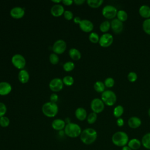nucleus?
Returning <instances> with one entry per match:
<instances>
[{
    "label": "nucleus",
    "mask_w": 150,
    "mask_h": 150,
    "mask_svg": "<svg viewBox=\"0 0 150 150\" xmlns=\"http://www.w3.org/2000/svg\"><path fill=\"white\" fill-rule=\"evenodd\" d=\"M80 139L85 144L90 145L95 142L97 137V131L91 128H87L81 131Z\"/></svg>",
    "instance_id": "nucleus-1"
},
{
    "label": "nucleus",
    "mask_w": 150,
    "mask_h": 150,
    "mask_svg": "<svg viewBox=\"0 0 150 150\" xmlns=\"http://www.w3.org/2000/svg\"><path fill=\"white\" fill-rule=\"evenodd\" d=\"M111 141L113 144L115 145L123 147L128 144L129 141V137L126 132L120 131L115 132L112 135Z\"/></svg>",
    "instance_id": "nucleus-2"
},
{
    "label": "nucleus",
    "mask_w": 150,
    "mask_h": 150,
    "mask_svg": "<svg viewBox=\"0 0 150 150\" xmlns=\"http://www.w3.org/2000/svg\"><path fill=\"white\" fill-rule=\"evenodd\" d=\"M43 114L47 117H55L59 111V107L56 103L48 101L43 104L42 107Z\"/></svg>",
    "instance_id": "nucleus-3"
},
{
    "label": "nucleus",
    "mask_w": 150,
    "mask_h": 150,
    "mask_svg": "<svg viewBox=\"0 0 150 150\" xmlns=\"http://www.w3.org/2000/svg\"><path fill=\"white\" fill-rule=\"evenodd\" d=\"M64 133L69 137L76 138L80 135L81 133V129L77 124L69 122L66 124L64 127Z\"/></svg>",
    "instance_id": "nucleus-4"
},
{
    "label": "nucleus",
    "mask_w": 150,
    "mask_h": 150,
    "mask_svg": "<svg viewBox=\"0 0 150 150\" xmlns=\"http://www.w3.org/2000/svg\"><path fill=\"white\" fill-rule=\"evenodd\" d=\"M101 99L104 104L108 106H112L117 101V96L115 93L111 90H105L101 93Z\"/></svg>",
    "instance_id": "nucleus-5"
},
{
    "label": "nucleus",
    "mask_w": 150,
    "mask_h": 150,
    "mask_svg": "<svg viewBox=\"0 0 150 150\" xmlns=\"http://www.w3.org/2000/svg\"><path fill=\"white\" fill-rule=\"evenodd\" d=\"M117 8L111 5H107L103 7L102 9V15L106 19H114L117 14Z\"/></svg>",
    "instance_id": "nucleus-6"
},
{
    "label": "nucleus",
    "mask_w": 150,
    "mask_h": 150,
    "mask_svg": "<svg viewBox=\"0 0 150 150\" xmlns=\"http://www.w3.org/2000/svg\"><path fill=\"white\" fill-rule=\"evenodd\" d=\"M12 64L17 69L22 70L26 66V59L21 54H15L11 59Z\"/></svg>",
    "instance_id": "nucleus-7"
},
{
    "label": "nucleus",
    "mask_w": 150,
    "mask_h": 150,
    "mask_svg": "<svg viewBox=\"0 0 150 150\" xmlns=\"http://www.w3.org/2000/svg\"><path fill=\"white\" fill-rule=\"evenodd\" d=\"M104 103L101 98H94L91 101L90 107L93 112L98 114L104 110Z\"/></svg>",
    "instance_id": "nucleus-8"
},
{
    "label": "nucleus",
    "mask_w": 150,
    "mask_h": 150,
    "mask_svg": "<svg viewBox=\"0 0 150 150\" xmlns=\"http://www.w3.org/2000/svg\"><path fill=\"white\" fill-rule=\"evenodd\" d=\"M66 43L64 40L58 39L54 42L52 49L53 53L57 54H60L63 53L65 52L66 49Z\"/></svg>",
    "instance_id": "nucleus-9"
},
{
    "label": "nucleus",
    "mask_w": 150,
    "mask_h": 150,
    "mask_svg": "<svg viewBox=\"0 0 150 150\" xmlns=\"http://www.w3.org/2000/svg\"><path fill=\"white\" fill-rule=\"evenodd\" d=\"M114 41L113 36L111 34L108 33H103L99 39L98 43L103 47H108L110 46Z\"/></svg>",
    "instance_id": "nucleus-10"
},
{
    "label": "nucleus",
    "mask_w": 150,
    "mask_h": 150,
    "mask_svg": "<svg viewBox=\"0 0 150 150\" xmlns=\"http://www.w3.org/2000/svg\"><path fill=\"white\" fill-rule=\"evenodd\" d=\"M63 82L62 79L60 78L56 77L52 79L49 84V87L50 89L54 92H58L60 91L63 87Z\"/></svg>",
    "instance_id": "nucleus-11"
},
{
    "label": "nucleus",
    "mask_w": 150,
    "mask_h": 150,
    "mask_svg": "<svg viewBox=\"0 0 150 150\" xmlns=\"http://www.w3.org/2000/svg\"><path fill=\"white\" fill-rule=\"evenodd\" d=\"M111 29L112 32L115 34H120L123 30L124 25L123 22L119 21L117 18L113 19L111 22Z\"/></svg>",
    "instance_id": "nucleus-12"
},
{
    "label": "nucleus",
    "mask_w": 150,
    "mask_h": 150,
    "mask_svg": "<svg viewBox=\"0 0 150 150\" xmlns=\"http://www.w3.org/2000/svg\"><path fill=\"white\" fill-rule=\"evenodd\" d=\"M79 25L80 29L87 33L91 32L94 28V25L93 22L90 20L86 19H82Z\"/></svg>",
    "instance_id": "nucleus-13"
},
{
    "label": "nucleus",
    "mask_w": 150,
    "mask_h": 150,
    "mask_svg": "<svg viewBox=\"0 0 150 150\" xmlns=\"http://www.w3.org/2000/svg\"><path fill=\"white\" fill-rule=\"evenodd\" d=\"M25 13V9L21 6H15L10 11V15L14 19H21Z\"/></svg>",
    "instance_id": "nucleus-14"
},
{
    "label": "nucleus",
    "mask_w": 150,
    "mask_h": 150,
    "mask_svg": "<svg viewBox=\"0 0 150 150\" xmlns=\"http://www.w3.org/2000/svg\"><path fill=\"white\" fill-rule=\"evenodd\" d=\"M64 11L65 10L63 6L60 4H54L50 9L51 14L55 17L60 16L61 15H63Z\"/></svg>",
    "instance_id": "nucleus-15"
},
{
    "label": "nucleus",
    "mask_w": 150,
    "mask_h": 150,
    "mask_svg": "<svg viewBox=\"0 0 150 150\" xmlns=\"http://www.w3.org/2000/svg\"><path fill=\"white\" fill-rule=\"evenodd\" d=\"M12 91V86L6 81L0 82V96H6Z\"/></svg>",
    "instance_id": "nucleus-16"
},
{
    "label": "nucleus",
    "mask_w": 150,
    "mask_h": 150,
    "mask_svg": "<svg viewBox=\"0 0 150 150\" xmlns=\"http://www.w3.org/2000/svg\"><path fill=\"white\" fill-rule=\"evenodd\" d=\"M141 120L136 116L131 117L128 120V125L132 129L138 128L141 126Z\"/></svg>",
    "instance_id": "nucleus-17"
},
{
    "label": "nucleus",
    "mask_w": 150,
    "mask_h": 150,
    "mask_svg": "<svg viewBox=\"0 0 150 150\" xmlns=\"http://www.w3.org/2000/svg\"><path fill=\"white\" fill-rule=\"evenodd\" d=\"M65 126H66L65 121L60 118L55 119L52 122V127L55 130L61 131L63 128H64Z\"/></svg>",
    "instance_id": "nucleus-18"
},
{
    "label": "nucleus",
    "mask_w": 150,
    "mask_h": 150,
    "mask_svg": "<svg viewBox=\"0 0 150 150\" xmlns=\"http://www.w3.org/2000/svg\"><path fill=\"white\" fill-rule=\"evenodd\" d=\"M139 15L146 19L150 18V6L147 5H142L139 8Z\"/></svg>",
    "instance_id": "nucleus-19"
},
{
    "label": "nucleus",
    "mask_w": 150,
    "mask_h": 150,
    "mask_svg": "<svg viewBox=\"0 0 150 150\" xmlns=\"http://www.w3.org/2000/svg\"><path fill=\"white\" fill-rule=\"evenodd\" d=\"M75 116L80 121H84L87 118V113L84 108L79 107L75 111Z\"/></svg>",
    "instance_id": "nucleus-20"
},
{
    "label": "nucleus",
    "mask_w": 150,
    "mask_h": 150,
    "mask_svg": "<svg viewBox=\"0 0 150 150\" xmlns=\"http://www.w3.org/2000/svg\"><path fill=\"white\" fill-rule=\"evenodd\" d=\"M18 77L19 81L22 83H26L29 80V74L25 69L20 70Z\"/></svg>",
    "instance_id": "nucleus-21"
},
{
    "label": "nucleus",
    "mask_w": 150,
    "mask_h": 150,
    "mask_svg": "<svg viewBox=\"0 0 150 150\" xmlns=\"http://www.w3.org/2000/svg\"><path fill=\"white\" fill-rule=\"evenodd\" d=\"M141 145V141L137 138H132L131 140H129L127 144L132 150H137L139 149Z\"/></svg>",
    "instance_id": "nucleus-22"
},
{
    "label": "nucleus",
    "mask_w": 150,
    "mask_h": 150,
    "mask_svg": "<svg viewBox=\"0 0 150 150\" xmlns=\"http://www.w3.org/2000/svg\"><path fill=\"white\" fill-rule=\"evenodd\" d=\"M69 56L73 60H79L81 57L80 52L76 48H71L69 50Z\"/></svg>",
    "instance_id": "nucleus-23"
},
{
    "label": "nucleus",
    "mask_w": 150,
    "mask_h": 150,
    "mask_svg": "<svg viewBox=\"0 0 150 150\" xmlns=\"http://www.w3.org/2000/svg\"><path fill=\"white\" fill-rule=\"evenodd\" d=\"M141 144L144 148L150 150V132L144 135L141 139Z\"/></svg>",
    "instance_id": "nucleus-24"
},
{
    "label": "nucleus",
    "mask_w": 150,
    "mask_h": 150,
    "mask_svg": "<svg viewBox=\"0 0 150 150\" xmlns=\"http://www.w3.org/2000/svg\"><path fill=\"white\" fill-rule=\"evenodd\" d=\"M100 30L101 32L105 33L111 28V23L108 21H104L102 22L100 25Z\"/></svg>",
    "instance_id": "nucleus-25"
},
{
    "label": "nucleus",
    "mask_w": 150,
    "mask_h": 150,
    "mask_svg": "<svg viewBox=\"0 0 150 150\" xmlns=\"http://www.w3.org/2000/svg\"><path fill=\"white\" fill-rule=\"evenodd\" d=\"M87 5L93 8H97L100 7L104 2L103 0H87Z\"/></svg>",
    "instance_id": "nucleus-26"
},
{
    "label": "nucleus",
    "mask_w": 150,
    "mask_h": 150,
    "mask_svg": "<svg viewBox=\"0 0 150 150\" xmlns=\"http://www.w3.org/2000/svg\"><path fill=\"white\" fill-rule=\"evenodd\" d=\"M124 108L121 105H117L113 110V115L115 117L118 118H120L121 116L124 113Z\"/></svg>",
    "instance_id": "nucleus-27"
},
{
    "label": "nucleus",
    "mask_w": 150,
    "mask_h": 150,
    "mask_svg": "<svg viewBox=\"0 0 150 150\" xmlns=\"http://www.w3.org/2000/svg\"><path fill=\"white\" fill-rule=\"evenodd\" d=\"M105 86L104 83L101 81H97L94 84V88L98 93H102L105 91Z\"/></svg>",
    "instance_id": "nucleus-28"
},
{
    "label": "nucleus",
    "mask_w": 150,
    "mask_h": 150,
    "mask_svg": "<svg viewBox=\"0 0 150 150\" xmlns=\"http://www.w3.org/2000/svg\"><path fill=\"white\" fill-rule=\"evenodd\" d=\"M117 19L119 21L123 22H125L127 20L128 14H127V12L125 11L124 10H119L117 12Z\"/></svg>",
    "instance_id": "nucleus-29"
},
{
    "label": "nucleus",
    "mask_w": 150,
    "mask_h": 150,
    "mask_svg": "<svg viewBox=\"0 0 150 150\" xmlns=\"http://www.w3.org/2000/svg\"><path fill=\"white\" fill-rule=\"evenodd\" d=\"M142 29L145 33L150 35V18L146 19L143 21Z\"/></svg>",
    "instance_id": "nucleus-30"
},
{
    "label": "nucleus",
    "mask_w": 150,
    "mask_h": 150,
    "mask_svg": "<svg viewBox=\"0 0 150 150\" xmlns=\"http://www.w3.org/2000/svg\"><path fill=\"white\" fill-rule=\"evenodd\" d=\"M88 39L91 43H98V42H99L100 36L96 32H93L89 34Z\"/></svg>",
    "instance_id": "nucleus-31"
},
{
    "label": "nucleus",
    "mask_w": 150,
    "mask_h": 150,
    "mask_svg": "<svg viewBox=\"0 0 150 150\" xmlns=\"http://www.w3.org/2000/svg\"><path fill=\"white\" fill-rule=\"evenodd\" d=\"M74 63L73 62L68 61L63 64V68L66 71H71L74 69Z\"/></svg>",
    "instance_id": "nucleus-32"
},
{
    "label": "nucleus",
    "mask_w": 150,
    "mask_h": 150,
    "mask_svg": "<svg viewBox=\"0 0 150 150\" xmlns=\"http://www.w3.org/2000/svg\"><path fill=\"white\" fill-rule=\"evenodd\" d=\"M63 84L67 86H72L74 83V78L71 76H64L63 79Z\"/></svg>",
    "instance_id": "nucleus-33"
},
{
    "label": "nucleus",
    "mask_w": 150,
    "mask_h": 150,
    "mask_svg": "<svg viewBox=\"0 0 150 150\" xmlns=\"http://www.w3.org/2000/svg\"><path fill=\"white\" fill-rule=\"evenodd\" d=\"M97 118V114H96L94 112H90L87 115V121L88 124H94L96 121Z\"/></svg>",
    "instance_id": "nucleus-34"
},
{
    "label": "nucleus",
    "mask_w": 150,
    "mask_h": 150,
    "mask_svg": "<svg viewBox=\"0 0 150 150\" xmlns=\"http://www.w3.org/2000/svg\"><path fill=\"white\" fill-rule=\"evenodd\" d=\"M49 61L53 64H56L59 62V57L58 55L54 53H52L49 55Z\"/></svg>",
    "instance_id": "nucleus-35"
},
{
    "label": "nucleus",
    "mask_w": 150,
    "mask_h": 150,
    "mask_svg": "<svg viewBox=\"0 0 150 150\" xmlns=\"http://www.w3.org/2000/svg\"><path fill=\"white\" fill-rule=\"evenodd\" d=\"M104 84L106 87L111 88L114 86L115 81L112 77H107L105 79Z\"/></svg>",
    "instance_id": "nucleus-36"
},
{
    "label": "nucleus",
    "mask_w": 150,
    "mask_h": 150,
    "mask_svg": "<svg viewBox=\"0 0 150 150\" xmlns=\"http://www.w3.org/2000/svg\"><path fill=\"white\" fill-rule=\"evenodd\" d=\"M10 123V121L8 117L6 116H3L0 118V125L2 127H7Z\"/></svg>",
    "instance_id": "nucleus-37"
},
{
    "label": "nucleus",
    "mask_w": 150,
    "mask_h": 150,
    "mask_svg": "<svg viewBox=\"0 0 150 150\" xmlns=\"http://www.w3.org/2000/svg\"><path fill=\"white\" fill-rule=\"evenodd\" d=\"M137 78H138L137 74L134 71L129 72L127 75L128 80L131 83L135 82L137 80Z\"/></svg>",
    "instance_id": "nucleus-38"
},
{
    "label": "nucleus",
    "mask_w": 150,
    "mask_h": 150,
    "mask_svg": "<svg viewBox=\"0 0 150 150\" xmlns=\"http://www.w3.org/2000/svg\"><path fill=\"white\" fill-rule=\"evenodd\" d=\"M6 111L7 108L6 105L2 102H0V118L4 116V115L6 112Z\"/></svg>",
    "instance_id": "nucleus-39"
},
{
    "label": "nucleus",
    "mask_w": 150,
    "mask_h": 150,
    "mask_svg": "<svg viewBox=\"0 0 150 150\" xmlns=\"http://www.w3.org/2000/svg\"><path fill=\"white\" fill-rule=\"evenodd\" d=\"M63 16H64V18L66 20L70 21V20H71L73 18V13L70 11L66 10V11H64V13H63Z\"/></svg>",
    "instance_id": "nucleus-40"
},
{
    "label": "nucleus",
    "mask_w": 150,
    "mask_h": 150,
    "mask_svg": "<svg viewBox=\"0 0 150 150\" xmlns=\"http://www.w3.org/2000/svg\"><path fill=\"white\" fill-rule=\"evenodd\" d=\"M59 98V96L56 93H52L50 96V101L52 103H56Z\"/></svg>",
    "instance_id": "nucleus-41"
},
{
    "label": "nucleus",
    "mask_w": 150,
    "mask_h": 150,
    "mask_svg": "<svg viewBox=\"0 0 150 150\" xmlns=\"http://www.w3.org/2000/svg\"><path fill=\"white\" fill-rule=\"evenodd\" d=\"M116 123H117V125L120 127H122L124 125V120L122 118H117V121H116Z\"/></svg>",
    "instance_id": "nucleus-42"
},
{
    "label": "nucleus",
    "mask_w": 150,
    "mask_h": 150,
    "mask_svg": "<svg viewBox=\"0 0 150 150\" xmlns=\"http://www.w3.org/2000/svg\"><path fill=\"white\" fill-rule=\"evenodd\" d=\"M62 2L65 5L70 6L73 3V1H72V0H63V1H62Z\"/></svg>",
    "instance_id": "nucleus-43"
},
{
    "label": "nucleus",
    "mask_w": 150,
    "mask_h": 150,
    "mask_svg": "<svg viewBox=\"0 0 150 150\" xmlns=\"http://www.w3.org/2000/svg\"><path fill=\"white\" fill-rule=\"evenodd\" d=\"M86 2L85 0H74L73 2L77 5H83Z\"/></svg>",
    "instance_id": "nucleus-44"
},
{
    "label": "nucleus",
    "mask_w": 150,
    "mask_h": 150,
    "mask_svg": "<svg viewBox=\"0 0 150 150\" xmlns=\"http://www.w3.org/2000/svg\"><path fill=\"white\" fill-rule=\"evenodd\" d=\"M82 19L80 18V17L79 16H75L74 18H73V21L76 24H79L80 22H81Z\"/></svg>",
    "instance_id": "nucleus-45"
},
{
    "label": "nucleus",
    "mask_w": 150,
    "mask_h": 150,
    "mask_svg": "<svg viewBox=\"0 0 150 150\" xmlns=\"http://www.w3.org/2000/svg\"><path fill=\"white\" fill-rule=\"evenodd\" d=\"M121 150H132L128 145H125L122 148Z\"/></svg>",
    "instance_id": "nucleus-46"
},
{
    "label": "nucleus",
    "mask_w": 150,
    "mask_h": 150,
    "mask_svg": "<svg viewBox=\"0 0 150 150\" xmlns=\"http://www.w3.org/2000/svg\"><path fill=\"white\" fill-rule=\"evenodd\" d=\"M52 1L53 2H54V3H55V4H59L60 2H62L61 0H56V1H55V0H52Z\"/></svg>",
    "instance_id": "nucleus-47"
},
{
    "label": "nucleus",
    "mask_w": 150,
    "mask_h": 150,
    "mask_svg": "<svg viewBox=\"0 0 150 150\" xmlns=\"http://www.w3.org/2000/svg\"><path fill=\"white\" fill-rule=\"evenodd\" d=\"M148 115H149V117H150V108H149V110H148Z\"/></svg>",
    "instance_id": "nucleus-48"
}]
</instances>
